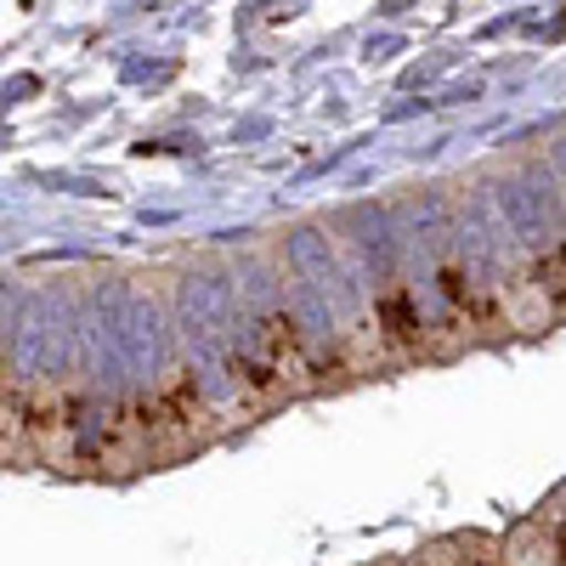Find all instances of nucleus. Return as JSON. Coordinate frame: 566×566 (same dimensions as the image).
Here are the masks:
<instances>
[{
    "label": "nucleus",
    "instance_id": "obj_1",
    "mask_svg": "<svg viewBox=\"0 0 566 566\" xmlns=\"http://www.w3.org/2000/svg\"><path fill=\"white\" fill-rule=\"evenodd\" d=\"M103 335H108V352L119 363L125 386H154L159 380V368H165V323H159V306L148 295L119 290L103 306Z\"/></svg>",
    "mask_w": 566,
    "mask_h": 566
},
{
    "label": "nucleus",
    "instance_id": "obj_2",
    "mask_svg": "<svg viewBox=\"0 0 566 566\" xmlns=\"http://www.w3.org/2000/svg\"><path fill=\"white\" fill-rule=\"evenodd\" d=\"M12 368L18 380H40V374H74V335H69V306L63 295H29L18 312V335H12Z\"/></svg>",
    "mask_w": 566,
    "mask_h": 566
},
{
    "label": "nucleus",
    "instance_id": "obj_3",
    "mask_svg": "<svg viewBox=\"0 0 566 566\" xmlns=\"http://www.w3.org/2000/svg\"><path fill=\"white\" fill-rule=\"evenodd\" d=\"M176 312H181V340H187V352L205 363V374L221 368L232 335H239V328H232V323H239V317H232V283L216 277V272H187Z\"/></svg>",
    "mask_w": 566,
    "mask_h": 566
},
{
    "label": "nucleus",
    "instance_id": "obj_4",
    "mask_svg": "<svg viewBox=\"0 0 566 566\" xmlns=\"http://www.w3.org/2000/svg\"><path fill=\"white\" fill-rule=\"evenodd\" d=\"M482 193H488L499 227L510 232V244H527V250L549 244V221L560 216V199H555V187H549V170H533V176H522V181H493V187H482Z\"/></svg>",
    "mask_w": 566,
    "mask_h": 566
},
{
    "label": "nucleus",
    "instance_id": "obj_5",
    "mask_svg": "<svg viewBox=\"0 0 566 566\" xmlns=\"http://www.w3.org/2000/svg\"><path fill=\"white\" fill-rule=\"evenodd\" d=\"M290 266L301 272V290H312L328 312H335V323H340V317H357L363 295H357L352 272L340 266L335 244H328V232H317V227L290 232Z\"/></svg>",
    "mask_w": 566,
    "mask_h": 566
},
{
    "label": "nucleus",
    "instance_id": "obj_6",
    "mask_svg": "<svg viewBox=\"0 0 566 566\" xmlns=\"http://www.w3.org/2000/svg\"><path fill=\"white\" fill-rule=\"evenodd\" d=\"M346 227H352V250L363 255L368 277H374V283H386V277L397 272V250H402V239H397L391 216H386L380 205H357Z\"/></svg>",
    "mask_w": 566,
    "mask_h": 566
},
{
    "label": "nucleus",
    "instance_id": "obj_7",
    "mask_svg": "<svg viewBox=\"0 0 566 566\" xmlns=\"http://www.w3.org/2000/svg\"><path fill=\"white\" fill-rule=\"evenodd\" d=\"M239 301L250 306V312H277V283H272V272L261 266V261H244L239 266Z\"/></svg>",
    "mask_w": 566,
    "mask_h": 566
},
{
    "label": "nucleus",
    "instance_id": "obj_8",
    "mask_svg": "<svg viewBox=\"0 0 566 566\" xmlns=\"http://www.w3.org/2000/svg\"><path fill=\"white\" fill-rule=\"evenodd\" d=\"M295 312H301V323H306V335H335V312H328L312 290H295Z\"/></svg>",
    "mask_w": 566,
    "mask_h": 566
}]
</instances>
